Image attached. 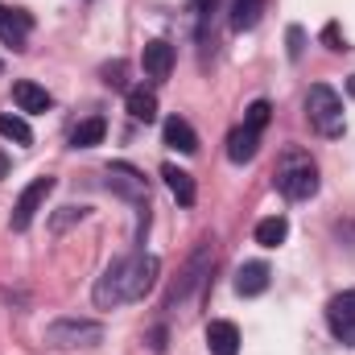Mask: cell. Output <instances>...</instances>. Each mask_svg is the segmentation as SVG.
<instances>
[{
	"mask_svg": "<svg viewBox=\"0 0 355 355\" xmlns=\"http://www.w3.org/2000/svg\"><path fill=\"white\" fill-rule=\"evenodd\" d=\"M347 91H352V95H355V79H352V83H347Z\"/></svg>",
	"mask_w": 355,
	"mask_h": 355,
	"instance_id": "83f0119b",
	"label": "cell"
},
{
	"mask_svg": "<svg viewBox=\"0 0 355 355\" xmlns=\"http://www.w3.org/2000/svg\"><path fill=\"white\" fill-rule=\"evenodd\" d=\"M33 29V17L25 8H4L0 4V42L12 46V50H25V37Z\"/></svg>",
	"mask_w": 355,
	"mask_h": 355,
	"instance_id": "9c48e42d",
	"label": "cell"
},
{
	"mask_svg": "<svg viewBox=\"0 0 355 355\" xmlns=\"http://www.w3.org/2000/svg\"><path fill=\"white\" fill-rule=\"evenodd\" d=\"M268 120H272V103H268V99L248 103V112H244V128H252V132H265Z\"/></svg>",
	"mask_w": 355,
	"mask_h": 355,
	"instance_id": "7402d4cb",
	"label": "cell"
},
{
	"mask_svg": "<svg viewBox=\"0 0 355 355\" xmlns=\"http://www.w3.org/2000/svg\"><path fill=\"white\" fill-rule=\"evenodd\" d=\"M0 137L4 141H17V145H33V128L21 116H8V112H0Z\"/></svg>",
	"mask_w": 355,
	"mask_h": 355,
	"instance_id": "ffe728a7",
	"label": "cell"
},
{
	"mask_svg": "<svg viewBox=\"0 0 355 355\" xmlns=\"http://www.w3.org/2000/svg\"><path fill=\"white\" fill-rule=\"evenodd\" d=\"M107 137V124H103V116H87V120H79L75 124V132H71V145L75 149H91V145H99Z\"/></svg>",
	"mask_w": 355,
	"mask_h": 355,
	"instance_id": "e0dca14e",
	"label": "cell"
},
{
	"mask_svg": "<svg viewBox=\"0 0 355 355\" xmlns=\"http://www.w3.org/2000/svg\"><path fill=\"white\" fill-rule=\"evenodd\" d=\"M162 132H166V145L170 149H178V153H198V137H194V128L182 116H170Z\"/></svg>",
	"mask_w": 355,
	"mask_h": 355,
	"instance_id": "9a60e30c",
	"label": "cell"
},
{
	"mask_svg": "<svg viewBox=\"0 0 355 355\" xmlns=\"http://www.w3.org/2000/svg\"><path fill=\"white\" fill-rule=\"evenodd\" d=\"M0 71H4V62H0Z\"/></svg>",
	"mask_w": 355,
	"mask_h": 355,
	"instance_id": "f1b7e54d",
	"label": "cell"
},
{
	"mask_svg": "<svg viewBox=\"0 0 355 355\" xmlns=\"http://www.w3.org/2000/svg\"><path fill=\"white\" fill-rule=\"evenodd\" d=\"M268 0H236V12H232V25L236 29H252L257 21H261V12H265Z\"/></svg>",
	"mask_w": 355,
	"mask_h": 355,
	"instance_id": "44dd1931",
	"label": "cell"
},
{
	"mask_svg": "<svg viewBox=\"0 0 355 355\" xmlns=\"http://www.w3.org/2000/svg\"><path fill=\"white\" fill-rule=\"evenodd\" d=\"M128 116L141 120V124H153L157 120V95L145 87H132L128 91Z\"/></svg>",
	"mask_w": 355,
	"mask_h": 355,
	"instance_id": "ac0fdd59",
	"label": "cell"
},
{
	"mask_svg": "<svg viewBox=\"0 0 355 355\" xmlns=\"http://www.w3.org/2000/svg\"><path fill=\"white\" fill-rule=\"evenodd\" d=\"M306 116L322 137H339L343 132V99H339V91L327 87V83H314L306 91Z\"/></svg>",
	"mask_w": 355,
	"mask_h": 355,
	"instance_id": "3957f363",
	"label": "cell"
},
{
	"mask_svg": "<svg viewBox=\"0 0 355 355\" xmlns=\"http://www.w3.org/2000/svg\"><path fill=\"white\" fill-rule=\"evenodd\" d=\"M0 178H8V157L0 153Z\"/></svg>",
	"mask_w": 355,
	"mask_h": 355,
	"instance_id": "4316f807",
	"label": "cell"
},
{
	"mask_svg": "<svg viewBox=\"0 0 355 355\" xmlns=\"http://www.w3.org/2000/svg\"><path fill=\"white\" fill-rule=\"evenodd\" d=\"M327 327H331V335H335L339 343L355 347V289L331 297V306H327Z\"/></svg>",
	"mask_w": 355,
	"mask_h": 355,
	"instance_id": "8992f818",
	"label": "cell"
},
{
	"mask_svg": "<svg viewBox=\"0 0 355 355\" xmlns=\"http://www.w3.org/2000/svg\"><path fill=\"white\" fill-rule=\"evenodd\" d=\"M103 339V327L87 318H58L46 327V343L50 347H95Z\"/></svg>",
	"mask_w": 355,
	"mask_h": 355,
	"instance_id": "277c9868",
	"label": "cell"
},
{
	"mask_svg": "<svg viewBox=\"0 0 355 355\" xmlns=\"http://www.w3.org/2000/svg\"><path fill=\"white\" fill-rule=\"evenodd\" d=\"M141 62H145V75H149L153 83H166L170 71H174V46H170V42H149L145 54H141Z\"/></svg>",
	"mask_w": 355,
	"mask_h": 355,
	"instance_id": "30bf717a",
	"label": "cell"
},
{
	"mask_svg": "<svg viewBox=\"0 0 355 355\" xmlns=\"http://www.w3.org/2000/svg\"><path fill=\"white\" fill-rule=\"evenodd\" d=\"M157 281V257H145V252H132V257H120L116 265H107V272L95 281V306L99 310H116V306H128V302H141Z\"/></svg>",
	"mask_w": 355,
	"mask_h": 355,
	"instance_id": "6da1fadb",
	"label": "cell"
},
{
	"mask_svg": "<svg viewBox=\"0 0 355 355\" xmlns=\"http://www.w3.org/2000/svg\"><path fill=\"white\" fill-rule=\"evenodd\" d=\"M107 186H112V194H120L128 202H149L145 178H141V170H132L128 162H112L107 166Z\"/></svg>",
	"mask_w": 355,
	"mask_h": 355,
	"instance_id": "ba28073f",
	"label": "cell"
},
{
	"mask_svg": "<svg viewBox=\"0 0 355 355\" xmlns=\"http://www.w3.org/2000/svg\"><path fill=\"white\" fill-rule=\"evenodd\" d=\"M285 236H289V223L281 219V215H268L257 223V244L261 248H277V244H285Z\"/></svg>",
	"mask_w": 355,
	"mask_h": 355,
	"instance_id": "d6986e66",
	"label": "cell"
},
{
	"mask_svg": "<svg viewBox=\"0 0 355 355\" xmlns=\"http://www.w3.org/2000/svg\"><path fill=\"white\" fill-rule=\"evenodd\" d=\"M50 190H54V178H33V182L21 190V198H17V207H12V232H25V227L37 219V211L46 207Z\"/></svg>",
	"mask_w": 355,
	"mask_h": 355,
	"instance_id": "5b68a950",
	"label": "cell"
},
{
	"mask_svg": "<svg viewBox=\"0 0 355 355\" xmlns=\"http://www.w3.org/2000/svg\"><path fill=\"white\" fill-rule=\"evenodd\" d=\"M12 99H17V107L21 112H50V91L37 87V83H29V79H21V83H12Z\"/></svg>",
	"mask_w": 355,
	"mask_h": 355,
	"instance_id": "5bb4252c",
	"label": "cell"
},
{
	"mask_svg": "<svg viewBox=\"0 0 355 355\" xmlns=\"http://www.w3.org/2000/svg\"><path fill=\"white\" fill-rule=\"evenodd\" d=\"M194 8H198L202 17H211V8H215V0H194Z\"/></svg>",
	"mask_w": 355,
	"mask_h": 355,
	"instance_id": "484cf974",
	"label": "cell"
},
{
	"mask_svg": "<svg viewBox=\"0 0 355 355\" xmlns=\"http://www.w3.org/2000/svg\"><path fill=\"white\" fill-rule=\"evenodd\" d=\"M322 42H327L331 50H343V42H339V25H327V29H322Z\"/></svg>",
	"mask_w": 355,
	"mask_h": 355,
	"instance_id": "d4e9b609",
	"label": "cell"
},
{
	"mask_svg": "<svg viewBox=\"0 0 355 355\" xmlns=\"http://www.w3.org/2000/svg\"><path fill=\"white\" fill-rule=\"evenodd\" d=\"M103 83H107V87H124V62L103 67Z\"/></svg>",
	"mask_w": 355,
	"mask_h": 355,
	"instance_id": "603a6c76",
	"label": "cell"
},
{
	"mask_svg": "<svg viewBox=\"0 0 355 355\" xmlns=\"http://www.w3.org/2000/svg\"><path fill=\"white\" fill-rule=\"evenodd\" d=\"M257 149H261V132H252V128H236V132L227 137V157H232L236 166H248V162L257 157Z\"/></svg>",
	"mask_w": 355,
	"mask_h": 355,
	"instance_id": "4fadbf2b",
	"label": "cell"
},
{
	"mask_svg": "<svg viewBox=\"0 0 355 355\" xmlns=\"http://www.w3.org/2000/svg\"><path fill=\"white\" fill-rule=\"evenodd\" d=\"M211 257H215V248H211V240H198V248L190 252V261H186V268H182V277H178V285L170 289V306L174 302H182L198 281H202V272L211 268Z\"/></svg>",
	"mask_w": 355,
	"mask_h": 355,
	"instance_id": "52a82bcc",
	"label": "cell"
},
{
	"mask_svg": "<svg viewBox=\"0 0 355 355\" xmlns=\"http://www.w3.org/2000/svg\"><path fill=\"white\" fill-rule=\"evenodd\" d=\"M268 277H272V268H268L265 261H248V265H240V272H236V293H240V297H257V293H265Z\"/></svg>",
	"mask_w": 355,
	"mask_h": 355,
	"instance_id": "8fae6325",
	"label": "cell"
},
{
	"mask_svg": "<svg viewBox=\"0 0 355 355\" xmlns=\"http://www.w3.org/2000/svg\"><path fill=\"white\" fill-rule=\"evenodd\" d=\"M162 178H166L170 194L178 198V207H194L198 190H194V178L186 174V170H178V166H162Z\"/></svg>",
	"mask_w": 355,
	"mask_h": 355,
	"instance_id": "2e32d148",
	"label": "cell"
},
{
	"mask_svg": "<svg viewBox=\"0 0 355 355\" xmlns=\"http://www.w3.org/2000/svg\"><path fill=\"white\" fill-rule=\"evenodd\" d=\"M302 42H306V33H302V29L293 25V29H289V58H293V62L302 58Z\"/></svg>",
	"mask_w": 355,
	"mask_h": 355,
	"instance_id": "cb8c5ba5",
	"label": "cell"
},
{
	"mask_svg": "<svg viewBox=\"0 0 355 355\" xmlns=\"http://www.w3.org/2000/svg\"><path fill=\"white\" fill-rule=\"evenodd\" d=\"M277 190L285 198H310V194H318V166L310 162V153H302V149L281 153V162H277Z\"/></svg>",
	"mask_w": 355,
	"mask_h": 355,
	"instance_id": "7a4b0ae2",
	"label": "cell"
},
{
	"mask_svg": "<svg viewBox=\"0 0 355 355\" xmlns=\"http://www.w3.org/2000/svg\"><path fill=\"white\" fill-rule=\"evenodd\" d=\"M207 347H211V355H240V331H236V322L215 318L207 327Z\"/></svg>",
	"mask_w": 355,
	"mask_h": 355,
	"instance_id": "7c38bea8",
	"label": "cell"
}]
</instances>
